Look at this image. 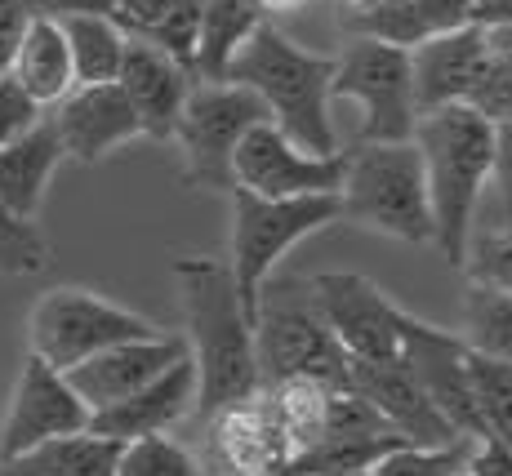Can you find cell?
I'll use <instances>...</instances> for the list:
<instances>
[{
  "mask_svg": "<svg viewBox=\"0 0 512 476\" xmlns=\"http://www.w3.org/2000/svg\"><path fill=\"white\" fill-rule=\"evenodd\" d=\"M170 272L183 299V343L196 365V414L210 419L223 405L259 392L254 321L241 307L228 259H219V254H179Z\"/></svg>",
  "mask_w": 512,
  "mask_h": 476,
  "instance_id": "obj_1",
  "label": "cell"
},
{
  "mask_svg": "<svg viewBox=\"0 0 512 476\" xmlns=\"http://www.w3.org/2000/svg\"><path fill=\"white\" fill-rule=\"evenodd\" d=\"M410 143L419 147L432 205V245L450 267H464L477 214L486 201L490 156H495V121L468 103H446L419 112Z\"/></svg>",
  "mask_w": 512,
  "mask_h": 476,
  "instance_id": "obj_2",
  "label": "cell"
},
{
  "mask_svg": "<svg viewBox=\"0 0 512 476\" xmlns=\"http://www.w3.org/2000/svg\"><path fill=\"white\" fill-rule=\"evenodd\" d=\"M330 76H334L330 54H312V49L294 45L272 23L254 27L250 41L236 49L228 67V81L254 89L259 103L268 107V121L281 134H290L303 152L317 156L343 152L330 116Z\"/></svg>",
  "mask_w": 512,
  "mask_h": 476,
  "instance_id": "obj_3",
  "label": "cell"
},
{
  "mask_svg": "<svg viewBox=\"0 0 512 476\" xmlns=\"http://www.w3.org/2000/svg\"><path fill=\"white\" fill-rule=\"evenodd\" d=\"M339 218L401 245L432 241L428 178L415 143H357L348 147L339 183Z\"/></svg>",
  "mask_w": 512,
  "mask_h": 476,
  "instance_id": "obj_4",
  "label": "cell"
},
{
  "mask_svg": "<svg viewBox=\"0 0 512 476\" xmlns=\"http://www.w3.org/2000/svg\"><path fill=\"white\" fill-rule=\"evenodd\" d=\"M228 210H232V232H228V267L236 294H241L245 316L254 321L259 312V290L277 263L294 250L299 241L326 232L330 223H339V192L326 196H285V201H268L254 196L245 187L228 192Z\"/></svg>",
  "mask_w": 512,
  "mask_h": 476,
  "instance_id": "obj_5",
  "label": "cell"
},
{
  "mask_svg": "<svg viewBox=\"0 0 512 476\" xmlns=\"http://www.w3.org/2000/svg\"><path fill=\"white\" fill-rule=\"evenodd\" d=\"M254 361L259 388L281 379L348 383V352L326 330L308 281H263L254 312Z\"/></svg>",
  "mask_w": 512,
  "mask_h": 476,
  "instance_id": "obj_6",
  "label": "cell"
},
{
  "mask_svg": "<svg viewBox=\"0 0 512 476\" xmlns=\"http://www.w3.org/2000/svg\"><path fill=\"white\" fill-rule=\"evenodd\" d=\"M330 103H352L361 112L357 143H410L419 121L410 49L374 36H348V45L334 54Z\"/></svg>",
  "mask_w": 512,
  "mask_h": 476,
  "instance_id": "obj_7",
  "label": "cell"
},
{
  "mask_svg": "<svg viewBox=\"0 0 512 476\" xmlns=\"http://www.w3.org/2000/svg\"><path fill=\"white\" fill-rule=\"evenodd\" d=\"M268 121L259 94L236 81H192L170 143L183 156V183L192 192H232V152L250 125Z\"/></svg>",
  "mask_w": 512,
  "mask_h": 476,
  "instance_id": "obj_8",
  "label": "cell"
},
{
  "mask_svg": "<svg viewBox=\"0 0 512 476\" xmlns=\"http://www.w3.org/2000/svg\"><path fill=\"white\" fill-rule=\"evenodd\" d=\"M147 334H161V325L81 285H58L41 294L27 316V352H36L54 370H72L103 347Z\"/></svg>",
  "mask_w": 512,
  "mask_h": 476,
  "instance_id": "obj_9",
  "label": "cell"
},
{
  "mask_svg": "<svg viewBox=\"0 0 512 476\" xmlns=\"http://www.w3.org/2000/svg\"><path fill=\"white\" fill-rule=\"evenodd\" d=\"M343 161H348V152H334V156L303 152L272 121H259L241 134V143L232 152V187H245V192L268 196V201L326 196V192H339Z\"/></svg>",
  "mask_w": 512,
  "mask_h": 476,
  "instance_id": "obj_10",
  "label": "cell"
},
{
  "mask_svg": "<svg viewBox=\"0 0 512 476\" xmlns=\"http://www.w3.org/2000/svg\"><path fill=\"white\" fill-rule=\"evenodd\" d=\"M308 290L348 361H392L401 352V307L370 276L317 272L308 276Z\"/></svg>",
  "mask_w": 512,
  "mask_h": 476,
  "instance_id": "obj_11",
  "label": "cell"
},
{
  "mask_svg": "<svg viewBox=\"0 0 512 476\" xmlns=\"http://www.w3.org/2000/svg\"><path fill=\"white\" fill-rule=\"evenodd\" d=\"M401 361L415 374V383L428 392V401L446 414V423L459 436H486V423H481L477 396H472V370H468V343L459 334L441 330V325H428L419 316L401 312Z\"/></svg>",
  "mask_w": 512,
  "mask_h": 476,
  "instance_id": "obj_12",
  "label": "cell"
},
{
  "mask_svg": "<svg viewBox=\"0 0 512 476\" xmlns=\"http://www.w3.org/2000/svg\"><path fill=\"white\" fill-rule=\"evenodd\" d=\"M81 428H90V405L76 396L63 370H54L36 352H27L14 396H9L5 423H0V459H14V454L32 450L49 436L81 432Z\"/></svg>",
  "mask_w": 512,
  "mask_h": 476,
  "instance_id": "obj_13",
  "label": "cell"
},
{
  "mask_svg": "<svg viewBox=\"0 0 512 476\" xmlns=\"http://www.w3.org/2000/svg\"><path fill=\"white\" fill-rule=\"evenodd\" d=\"M45 116L63 143V156L81 165H98L112 152H121L125 143L143 138L139 116L116 81L72 85L54 107H45Z\"/></svg>",
  "mask_w": 512,
  "mask_h": 476,
  "instance_id": "obj_14",
  "label": "cell"
},
{
  "mask_svg": "<svg viewBox=\"0 0 512 476\" xmlns=\"http://www.w3.org/2000/svg\"><path fill=\"white\" fill-rule=\"evenodd\" d=\"M179 356H187L183 334L161 330V334H147V339H125L116 347H103L90 361L72 365V370H63V374L76 388V396L90 405V414H98V410H107V405L125 401L130 392H139L156 374H165Z\"/></svg>",
  "mask_w": 512,
  "mask_h": 476,
  "instance_id": "obj_15",
  "label": "cell"
},
{
  "mask_svg": "<svg viewBox=\"0 0 512 476\" xmlns=\"http://www.w3.org/2000/svg\"><path fill=\"white\" fill-rule=\"evenodd\" d=\"M348 383L374 410L383 414L392 432H401L410 445H450L459 432L446 423V414L428 401V392L415 383L401 356L392 361H348Z\"/></svg>",
  "mask_w": 512,
  "mask_h": 476,
  "instance_id": "obj_16",
  "label": "cell"
},
{
  "mask_svg": "<svg viewBox=\"0 0 512 476\" xmlns=\"http://www.w3.org/2000/svg\"><path fill=\"white\" fill-rule=\"evenodd\" d=\"M210 472L219 476H277L290 463V445L272 423L263 392L210 414Z\"/></svg>",
  "mask_w": 512,
  "mask_h": 476,
  "instance_id": "obj_17",
  "label": "cell"
},
{
  "mask_svg": "<svg viewBox=\"0 0 512 476\" xmlns=\"http://www.w3.org/2000/svg\"><path fill=\"white\" fill-rule=\"evenodd\" d=\"M116 85L130 98L143 138L170 143L174 125H179V112H183V98H187V89H192V72H187L183 63H174L170 54H161L156 45L130 36L121 72H116Z\"/></svg>",
  "mask_w": 512,
  "mask_h": 476,
  "instance_id": "obj_18",
  "label": "cell"
},
{
  "mask_svg": "<svg viewBox=\"0 0 512 476\" xmlns=\"http://www.w3.org/2000/svg\"><path fill=\"white\" fill-rule=\"evenodd\" d=\"M196 410V365L192 356H179L165 374L143 383L125 401L90 414V428L112 436V441H139V436H161L174 423H183Z\"/></svg>",
  "mask_w": 512,
  "mask_h": 476,
  "instance_id": "obj_19",
  "label": "cell"
},
{
  "mask_svg": "<svg viewBox=\"0 0 512 476\" xmlns=\"http://www.w3.org/2000/svg\"><path fill=\"white\" fill-rule=\"evenodd\" d=\"M486 63V32L477 23L459 27L446 36H428L410 49V81H415V103L419 112L446 103H468L472 85Z\"/></svg>",
  "mask_w": 512,
  "mask_h": 476,
  "instance_id": "obj_20",
  "label": "cell"
},
{
  "mask_svg": "<svg viewBox=\"0 0 512 476\" xmlns=\"http://www.w3.org/2000/svg\"><path fill=\"white\" fill-rule=\"evenodd\" d=\"M472 23V0H361L343 5L339 27L348 36H374L401 49H415L428 36H446Z\"/></svg>",
  "mask_w": 512,
  "mask_h": 476,
  "instance_id": "obj_21",
  "label": "cell"
},
{
  "mask_svg": "<svg viewBox=\"0 0 512 476\" xmlns=\"http://www.w3.org/2000/svg\"><path fill=\"white\" fill-rule=\"evenodd\" d=\"M63 161H67L63 143H58L49 116H41L23 138L0 147V201H5L14 214L36 218L45 205L49 178H54V170Z\"/></svg>",
  "mask_w": 512,
  "mask_h": 476,
  "instance_id": "obj_22",
  "label": "cell"
},
{
  "mask_svg": "<svg viewBox=\"0 0 512 476\" xmlns=\"http://www.w3.org/2000/svg\"><path fill=\"white\" fill-rule=\"evenodd\" d=\"M121 450L125 441L81 428L49 436V441L14 454V459H0V476H116Z\"/></svg>",
  "mask_w": 512,
  "mask_h": 476,
  "instance_id": "obj_23",
  "label": "cell"
},
{
  "mask_svg": "<svg viewBox=\"0 0 512 476\" xmlns=\"http://www.w3.org/2000/svg\"><path fill=\"white\" fill-rule=\"evenodd\" d=\"M9 76H14L41 107H54L58 98L76 85L72 54H67V36H63V23H58V18H49V14L27 18L23 41H18L14 63H9Z\"/></svg>",
  "mask_w": 512,
  "mask_h": 476,
  "instance_id": "obj_24",
  "label": "cell"
},
{
  "mask_svg": "<svg viewBox=\"0 0 512 476\" xmlns=\"http://www.w3.org/2000/svg\"><path fill=\"white\" fill-rule=\"evenodd\" d=\"M268 23V9L259 0H205L201 36L192 54V81H228L236 49L250 41V32Z\"/></svg>",
  "mask_w": 512,
  "mask_h": 476,
  "instance_id": "obj_25",
  "label": "cell"
},
{
  "mask_svg": "<svg viewBox=\"0 0 512 476\" xmlns=\"http://www.w3.org/2000/svg\"><path fill=\"white\" fill-rule=\"evenodd\" d=\"M259 392H263V401H268L272 423L281 428L285 445H290V459L326 436V392H330V383H321V379H281V383H268V388H259Z\"/></svg>",
  "mask_w": 512,
  "mask_h": 476,
  "instance_id": "obj_26",
  "label": "cell"
},
{
  "mask_svg": "<svg viewBox=\"0 0 512 476\" xmlns=\"http://www.w3.org/2000/svg\"><path fill=\"white\" fill-rule=\"evenodd\" d=\"M67 36V54H72V72L76 85H94V81H116L121 58L130 36L121 32L112 14H76V18H58Z\"/></svg>",
  "mask_w": 512,
  "mask_h": 476,
  "instance_id": "obj_27",
  "label": "cell"
},
{
  "mask_svg": "<svg viewBox=\"0 0 512 476\" xmlns=\"http://www.w3.org/2000/svg\"><path fill=\"white\" fill-rule=\"evenodd\" d=\"M468 352L490 361H512V294L468 281L464 294V334Z\"/></svg>",
  "mask_w": 512,
  "mask_h": 476,
  "instance_id": "obj_28",
  "label": "cell"
},
{
  "mask_svg": "<svg viewBox=\"0 0 512 476\" xmlns=\"http://www.w3.org/2000/svg\"><path fill=\"white\" fill-rule=\"evenodd\" d=\"M481 32H486V63L468 107L490 121H512V27H481Z\"/></svg>",
  "mask_w": 512,
  "mask_h": 476,
  "instance_id": "obj_29",
  "label": "cell"
},
{
  "mask_svg": "<svg viewBox=\"0 0 512 476\" xmlns=\"http://www.w3.org/2000/svg\"><path fill=\"white\" fill-rule=\"evenodd\" d=\"M472 396H477L486 436L512 445V361H490V356H468Z\"/></svg>",
  "mask_w": 512,
  "mask_h": 476,
  "instance_id": "obj_30",
  "label": "cell"
},
{
  "mask_svg": "<svg viewBox=\"0 0 512 476\" xmlns=\"http://www.w3.org/2000/svg\"><path fill=\"white\" fill-rule=\"evenodd\" d=\"M477 436H459L450 445H397L370 468V476H455L468 468Z\"/></svg>",
  "mask_w": 512,
  "mask_h": 476,
  "instance_id": "obj_31",
  "label": "cell"
},
{
  "mask_svg": "<svg viewBox=\"0 0 512 476\" xmlns=\"http://www.w3.org/2000/svg\"><path fill=\"white\" fill-rule=\"evenodd\" d=\"M49 267V241L36 218L14 214L0 201V272L5 276H41Z\"/></svg>",
  "mask_w": 512,
  "mask_h": 476,
  "instance_id": "obj_32",
  "label": "cell"
},
{
  "mask_svg": "<svg viewBox=\"0 0 512 476\" xmlns=\"http://www.w3.org/2000/svg\"><path fill=\"white\" fill-rule=\"evenodd\" d=\"M116 476H205V468L192 459V450H183L174 436H139L125 441Z\"/></svg>",
  "mask_w": 512,
  "mask_h": 476,
  "instance_id": "obj_33",
  "label": "cell"
},
{
  "mask_svg": "<svg viewBox=\"0 0 512 476\" xmlns=\"http://www.w3.org/2000/svg\"><path fill=\"white\" fill-rule=\"evenodd\" d=\"M464 272H468V281L512 294V227H486V232H472Z\"/></svg>",
  "mask_w": 512,
  "mask_h": 476,
  "instance_id": "obj_34",
  "label": "cell"
},
{
  "mask_svg": "<svg viewBox=\"0 0 512 476\" xmlns=\"http://www.w3.org/2000/svg\"><path fill=\"white\" fill-rule=\"evenodd\" d=\"M201 5L205 0H174V9L143 36L147 45H156L161 54H170L174 63H183L192 72V54H196V36H201Z\"/></svg>",
  "mask_w": 512,
  "mask_h": 476,
  "instance_id": "obj_35",
  "label": "cell"
},
{
  "mask_svg": "<svg viewBox=\"0 0 512 476\" xmlns=\"http://www.w3.org/2000/svg\"><path fill=\"white\" fill-rule=\"evenodd\" d=\"M41 116H45V107L36 103V98L14 81V76L9 72L0 76V147L14 143V138H23L36 121H41Z\"/></svg>",
  "mask_w": 512,
  "mask_h": 476,
  "instance_id": "obj_36",
  "label": "cell"
},
{
  "mask_svg": "<svg viewBox=\"0 0 512 476\" xmlns=\"http://www.w3.org/2000/svg\"><path fill=\"white\" fill-rule=\"evenodd\" d=\"M495 196V227H512V121H495V156H490V183Z\"/></svg>",
  "mask_w": 512,
  "mask_h": 476,
  "instance_id": "obj_37",
  "label": "cell"
},
{
  "mask_svg": "<svg viewBox=\"0 0 512 476\" xmlns=\"http://www.w3.org/2000/svg\"><path fill=\"white\" fill-rule=\"evenodd\" d=\"M170 9H174V0H116L112 18L121 23L125 36H139V41H143V36L152 32V27L161 23Z\"/></svg>",
  "mask_w": 512,
  "mask_h": 476,
  "instance_id": "obj_38",
  "label": "cell"
},
{
  "mask_svg": "<svg viewBox=\"0 0 512 476\" xmlns=\"http://www.w3.org/2000/svg\"><path fill=\"white\" fill-rule=\"evenodd\" d=\"M32 18V5L27 0H0V76L14 63V49L23 41V27Z\"/></svg>",
  "mask_w": 512,
  "mask_h": 476,
  "instance_id": "obj_39",
  "label": "cell"
},
{
  "mask_svg": "<svg viewBox=\"0 0 512 476\" xmlns=\"http://www.w3.org/2000/svg\"><path fill=\"white\" fill-rule=\"evenodd\" d=\"M472 476H512V445L495 441V436H481L472 445V459H468Z\"/></svg>",
  "mask_w": 512,
  "mask_h": 476,
  "instance_id": "obj_40",
  "label": "cell"
},
{
  "mask_svg": "<svg viewBox=\"0 0 512 476\" xmlns=\"http://www.w3.org/2000/svg\"><path fill=\"white\" fill-rule=\"evenodd\" d=\"M116 0H36V14L76 18V14H112Z\"/></svg>",
  "mask_w": 512,
  "mask_h": 476,
  "instance_id": "obj_41",
  "label": "cell"
},
{
  "mask_svg": "<svg viewBox=\"0 0 512 476\" xmlns=\"http://www.w3.org/2000/svg\"><path fill=\"white\" fill-rule=\"evenodd\" d=\"M477 27H512V0H472Z\"/></svg>",
  "mask_w": 512,
  "mask_h": 476,
  "instance_id": "obj_42",
  "label": "cell"
},
{
  "mask_svg": "<svg viewBox=\"0 0 512 476\" xmlns=\"http://www.w3.org/2000/svg\"><path fill=\"white\" fill-rule=\"evenodd\" d=\"M263 9H268V14H277V9H299L303 0H259Z\"/></svg>",
  "mask_w": 512,
  "mask_h": 476,
  "instance_id": "obj_43",
  "label": "cell"
},
{
  "mask_svg": "<svg viewBox=\"0 0 512 476\" xmlns=\"http://www.w3.org/2000/svg\"><path fill=\"white\" fill-rule=\"evenodd\" d=\"M308 476H370V472H308Z\"/></svg>",
  "mask_w": 512,
  "mask_h": 476,
  "instance_id": "obj_44",
  "label": "cell"
},
{
  "mask_svg": "<svg viewBox=\"0 0 512 476\" xmlns=\"http://www.w3.org/2000/svg\"><path fill=\"white\" fill-rule=\"evenodd\" d=\"M455 476H472V472H468V468H464V472H455Z\"/></svg>",
  "mask_w": 512,
  "mask_h": 476,
  "instance_id": "obj_45",
  "label": "cell"
}]
</instances>
